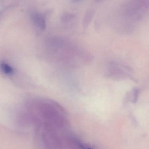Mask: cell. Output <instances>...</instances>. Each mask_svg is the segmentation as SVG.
Listing matches in <instances>:
<instances>
[{
  "instance_id": "6da1fadb",
  "label": "cell",
  "mask_w": 149,
  "mask_h": 149,
  "mask_svg": "<svg viewBox=\"0 0 149 149\" xmlns=\"http://www.w3.org/2000/svg\"><path fill=\"white\" fill-rule=\"evenodd\" d=\"M32 20L34 25L40 29L43 30L46 28V22L41 14L34 13L32 15Z\"/></svg>"
},
{
  "instance_id": "7a4b0ae2",
  "label": "cell",
  "mask_w": 149,
  "mask_h": 149,
  "mask_svg": "<svg viewBox=\"0 0 149 149\" xmlns=\"http://www.w3.org/2000/svg\"><path fill=\"white\" fill-rule=\"evenodd\" d=\"M0 68L4 74L7 75H11L14 74V70L7 63H3L0 65Z\"/></svg>"
}]
</instances>
